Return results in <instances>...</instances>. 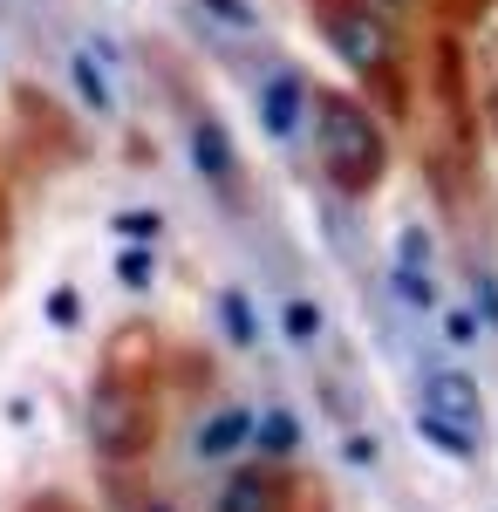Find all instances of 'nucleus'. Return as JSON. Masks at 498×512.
Wrapping results in <instances>:
<instances>
[{"mask_svg":"<svg viewBox=\"0 0 498 512\" xmlns=\"http://www.w3.org/2000/svg\"><path fill=\"white\" fill-rule=\"evenodd\" d=\"M137 512H178V499H164V492H151V499H144Z\"/></svg>","mask_w":498,"mask_h":512,"instance_id":"obj_24","label":"nucleus"},{"mask_svg":"<svg viewBox=\"0 0 498 512\" xmlns=\"http://www.w3.org/2000/svg\"><path fill=\"white\" fill-rule=\"evenodd\" d=\"M348 458H355L362 472H376V444H369V437H348Z\"/></svg>","mask_w":498,"mask_h":512,"instance_id":"obj_22","label":"nucleus"},{"mask_svg":"<svg viewBox=\"0 0 498 512\" xmlns=\"http://www.w3.org/2000/svg\"><path fill=\"white\" fill-rule=\"evenodd\" d=\"M212 321H219V335H226L232 349H260V315H253L246 287H219L212 294Z\"/></svg>","mask_w":498,"mask_h":512,"instance_id":"obj_10","label":"nucleus"},{"mask_svg":"<svg viewBox=\"0 0 498 512\" xmlns=\"http://www.w3.org/2000/svg\"><path fill=\"white\" fill-rule=\"evenodd\" d=\"M314 158L342 198H369L389 178V137L348 89H314Z\"/></svg>","mask_w":498,"mask_h":512,"instance_id":"obj_2","label":"nucleus"},{"mask_svg":"<svg viewBox=\"0 0 498 512\" xmlns=\"http://www.w3.org/2000/svg\"><path fill=\"white\" fill-rule=\"evenodd\" d=\"M110 233H123V239H157V233H164V219H157V212H116Z\"/></svg>","mask_w":498,"mask_h":512,"instance_id":"obj_20","label":"nucleus"},{"mask_svg":"<svg viewBox=\"0 0 498 512\" xmlns=\"http://www.w3.org/2000/svg\"><path fill=\"white\" fill-rule=\"evenodd\" d=\"M423 410L451 417V424H464V431H485V390H478V376L458 369V362H444V369L423 376Z\"/></svg>","mask_w":498,"mask_h":512,"instance_id":"obj_8","label":"nucleus"},{"mask_svg":"<svg viewBox=\"0 0 498 512\" xmlns=\"http://www.w3.org/2000/svg\"><path fill=\"white\" fill-rule=\"evenodd\" d=\"M396 267H423V274H430V233H423V226H403V233H396Z\"/></svg>","mask_w":498,"mask_h":512,"instance_id":"obj_17","label":"nucleus"},{"mask_svg":"<svg viewBox=\"0 0 498 512\" xmlns=\"http://www.w3.org/2000/svg\"><path fill=\"white\" fill-rule=\"evenodd\" d=\"M437 321H444V335H451L458 349H471V342H478V328H485V321L471 315V308H444V315H437Z\"/></svg>","mask_w":498,"mask_h":512,"instance_id":"obj_21","label":"nucleus"},{"mask_svg":"<svg viewBox=\"0 0 498 512\" xmlns=\"http://www.w3.org/2000/svg\"><path fill=\"white\" fill-rule=\"evenodd\" d=\"M212 21H226V28H239V35H260V7L253 0H198Z\"/></svg>","mask_w":498,"mask_h":512,"instance_id":"obj_16","label":"nucleus"},{"mask_svg":"<svg viewBox=\"0 0 498 512\" xmlns=\"http://www.w3.org/2000/svg\"><path fill=\"white\" fill-rule=\"evenodd\" d=\"M260 123H267V137L280 144V151H294L301 144V123H307V110H314V89H307V76L301 69H273L267 82H260Z\"/></svg>","mask_w":498,"mask_h":512,"instance_id":"obj_7","label":"nucleus"},{"mask_svg":"<svg viewBox=\"0 0 498 512\" xmlns=\"http://www.w3.org/2000/svg\"><path fill=\"white\" fill-rule=\"evenodd\" d=\"M471 315L498 328V274H471Z\"/></svg>","mask_w":498,"mask_h":512,"instance_id":"obj_18","label":"nucleus"},{"mask_svg":"<svg viewBox=\"0 0 498 512\" xmlns=\"http://www.w3.org/2000/svg\"><path fill=\"white\" fill-rule=\"evenodd\" d=\"M492 130H498V96H492Z\"/></svg>","mask_w":498,"mask_h":512,"instance_id":"obj_26","label":"nucleus"},{"mask_svg":"<svg viewBox=\"0 0 498 512\" xmlns=\"http://www.w3.org/2000/svg\"><path fill=\"white\" fill-rule=\"evenodd\" d=\"M192 164L226 205H246V164H239V144H232V130L212 117V110H192Z\"/></svg>","mask_w":498,"mask_h":512,"instance_id":"obj_6","label":"nucleus"},{"mask_svg":"<svg viewBox=\"0 0 498 512\" xmlns=\"http://www.w3.org/2000/svg\"><path fill=\"white\" fill-rule=\"evenodd\" d=\"M137 349V328L103 355V369H96V383H89V451L116 465V472H130V465H144L151 458L157 431H164V403H157V362H144Z\"/></svg>","mask_w":498,"mask_h":512,"instance_id":"obj_1","label":"nucleus"},{"mask_svg":"<svg viewBox=\"0 0 498 512\" xmlns=\"http://www.w3.org/2000/svg\"><path fill=\"white\" fill-rule=\"evenodd\" d=\"M253 424H260V410H246L239 396H212L205 410H198L192 424V458L198 465H239L246 458V444H253Z\"/></svg>","mask_w":498,"mask_h":512,"instance_id":"obj_5","label":"nucleus"},{"mask_svg":"<svg viewBox=\"0 0 498 512\" xmlns=\"http://www.w3.org/2000/svg\"><path fill=\"white\" fill-rule=\"evenodd\" d=\"M417 437L430 444V451H444V458H478V431H464V424H451V417H437V410H417Z\"/></svg>","mask_w":498,"mask_h":512,"instance_id":"obj_13","label":"nucleus"},{"mask_svg":"<svg viewBox=\"0 0 498 512\" xmlns=\"http://www.w3.org/2000/svg\"><path fill=\"white\" fill-rule=\"evenodd\" d=\"M69 82H76L82 110H96V117H116V89H110V76H103V62H96L89 48H76V55H69Z\"/></svg>","mask_w":498,"mask_h":512,"instance_id":"obj_11","label":"nucleus"},{"mask_svg":"<svg viewBox=\"0 0 498 512\" xmlns=\"http://www.w3.org/2000/svg\"><path fill=\"white\" fill-rule=\"evenodd\" d=\"M41 315H48V328H76V321H82V294H76V287H55Z\"/></svg>","mask_w":498,"mask_h":512,"instance_id":"obj_19","label":"nucleus"},{"mask_svg":"<svg viewBox=\"0 0 498 512\" xmlns=\"http://www.w3.org/2000/svg\"><path fill=\"white\" fill-rule=\"evenodd\" d=\"M383 287L410 308V315H444V294H437V280L423 274V267H389Z\"/></svg>","mask_w":498,"mask_h":512,"instance_id":"obj_12","label":"nucleus"},{"mask_svg":"<svg viewBox=\"0 0 498 512\" xmlns=\"http://www.w3.org/2000/svg\"><path fill=\"white\" fill-rule=\"evenodd\" d=\"M212 512H301L294 465H273V458H239V465H226L219 492H212Z\"/></svg>","mask_w":498,"mask_h":512,"instance_id":"obj_4","label":"nucleus"},{"mask_svg":"<svg viewBox=\"0 0 498 512\" xmlns=\"http://www.w3.org/2000/svg\"><path fill=\"white\" fill-rule=\"evenodd\" d=\"M21 512H76V506H69L62 492H48V499H28V506H21Z\"/></svg>","mask_w":498,"mask_h":512,"instance_id":"obj_23","label":"nucleus"},{"mask_svg":"<svg viewBox=\"0 0 498 512\" xmlns=\"http://www.w3.org/2000/svg\"><path fill=\"white\" fill-rule=\"evenodd\" d=\"M253 444L267 451L273 465H301V417H294L287 403L260 410V424H253Z\"/></svg>","mask_w":498,"mask_h":512,"instance_id":"obj_9","label":"nucleus"},{"mask_svg":"<svg viewBox=\"0 0 498 512\" xmlns=\"http://www.w3.org/2000/svg\"><path fill=\"white\" fill-rule=\"evenodd\" d=\"M376 7H410V0H376Z\"/></svg>","mask_w":498,"mask_h":512,"instance_id":"obj_25","label":"nucleus"},{"mask_svg":"<svg viewBox=\"0 0 498 512\" xmlns=\"http://www.w3.org/2000/svg\"><path fill=\"white\" fill-rule=\"evenodd\" d=\"M273 315H280V328H287V342H294V349H314V342L328 335V315H321V301H307V294H287Z\"/></svg>","mask_w":498,"mask_h":512,"instance_id":"obj_14","label":"nucleus"},{"mask_svg":"<svg viewBox=\"0 0 498 512\" xmlns=\"http://www.w3.org/2000/svg\"><path fill=\"white\" fill-rule=\"evenodd\" d=\"M116 280H123L130 294H151V280H157V246L151 239H137V246L116 253Z\"/></svg>","mask_w":498,"mask_h":512,"instance_id":"obj_15","label":"nucleus"},{"mask_svg":"<svg viewBox=\"0 0 498 512\" xmlns=\"http://www.w3.org/2000/svg\"><path fill=\"white\" fill-rule=\"evenodd\" d=\"M314 21L328 28L335 55H342L355 76L369 82L376 96L403 103V69H396V35H389L383 7L376 0H314Z\"/></svg>","mask_w":498,"mask_h":512,"instance_id":"obj_3","label":"nucleus"}]
</instances>
